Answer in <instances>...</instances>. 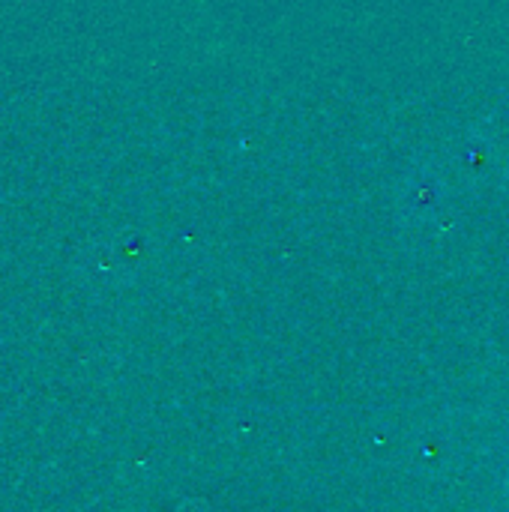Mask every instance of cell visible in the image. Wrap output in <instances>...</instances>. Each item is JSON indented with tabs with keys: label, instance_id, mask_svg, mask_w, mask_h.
<instances>
[{
	"label": "cell",
	"instance_id": "2",
	"mask_svg": "<svg viewBox=\"0 0 509 512\" xmlns=\"http://www.w3.org/2000/svg\"><path fill=\"white\" fill-rule=\"evenodd\" d=\"M447 201V183L438 168L417 165L408 171L402 192H399V213L408 225H426L432 222Z\"/></svg>",
	"mask_w": 509,
	"mask_h": 512
},
{
	"label": "cell",
	"instance_id": "1",
	"mask_svg": "<svg viewBox=\"0 0 509 512\" xmlns=\"http://www.w3.org/2000/svg\"><path fill=\"white\" fill-rule=\"evenodd\" d=\"M456 168L474 189H489L504 174V147L489 129H471L456 147Z\"/></svg>",
	"mask_w": 509,
	"mask_h": 512
}]
</instances>
